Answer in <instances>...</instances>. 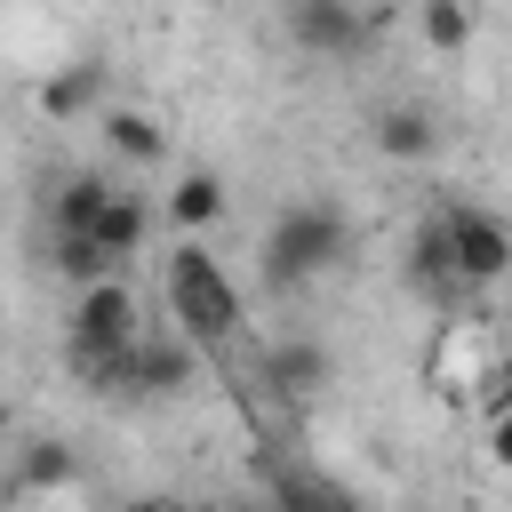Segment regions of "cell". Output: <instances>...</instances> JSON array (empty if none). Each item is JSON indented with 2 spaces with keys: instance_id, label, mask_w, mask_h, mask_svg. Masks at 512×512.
I'll return each instance as SVG.
<instances>
[{
  "instance_id": "cell-1",
  "label": "cell",
  "mask_w": 512,
  "mask_h": 512,
  "mask_svg": "<svg viewBox=\"0 0 512 512\" xmlns=\"http://www.w3.org/2000/svg\"><path fill=\"white\" fill-rule=\"evenodd\" d=\"M160 296H168V320H176L200 352H232V336H240V288H232L224 264L200 248V232H184V240L168 248Z\"/></svg>"
},
{
  "instance_id": "cell-2",
  "label": "cell",
  "mask_w": 512,
  "mask_h": 512,
  "mask_svg": "<svg viewBox=\"0 0 512 512\" xmlns=\"http://www.w3.org/2000/svg\"><path fill=\"white\" fill-rule=\"evenodd\" d=\"M352 256V216L336 200H296L272 216L264 232V280L272 288H312L320 272H336Z\"/></svg>"
},
{
  "instance_id": "cell-3",
  "label": "cell",
  "mask_w": 512,
  "mask_h": 512,
  "mask_svg": "<svg viewBox=\"0 0 512 512\" xmlns=\"http://www.w3.org/2000/svg\"><path fill=\"white\" fill-rule=\"evenodd\" d=\"M504 360V336H496V320L488 312H440V328H432V344H424V384L440 392V400H480V384H488V368Z\"/></svg>"
},
{
  "instance_id": "cell-4",
  "label": "cell",
  "mask_w": 512,
  "mask_h": 512,
  "mask_svg": "<svg viewBox=\"0 0 512 512\" xmlns=\"http://www.w3.org/2000/svg\"><path fill=\"white\" fill-rule=\"evenodd\" d=\"M440 232H448V264H456L464 288H496V280H512V224H504L496 208H480V200H448V208H440Z\"/></svg>"
},
{
  "instance_id": "cell-5",
  "label": "cell",
  "mask_w": 512,
  "mask_h": 512,
  "mask_svg": "<svg viewBox=\"0 0 512 512\" xmlns=\"http://www.w3.org/2000/svg\"><path fill=\"white\" fill-rule=\"evenodd\" d=\"M280 24H288V40H296L304 56H320V64H352V56L368 48V32H376V16H368L360 0H280Z\"/></svg>"
},
{
  "instance_id": "cell-6",
  "label": "cell",
  "mask_w": 512,
  "mask_h": 512,
  "mask_svg": "<svg viewBox=\"0 0 512 512\" xmlns=\"http://www.w3.org/2000/svg\"><path fill=\"white\" fill-rule=\"evenodd\" d=\"M136 336H144V328H136V288H128L120 272L88 280L80 304H72V320H64V352H120V344H136Z\"/></svg>"
},
{
  "instance_id": "cell-7",
  "label": "cell",
  "mask_w": 512,
  "mask_h": 512,
  "mask_svg": "<svg viewBox=\"0 0 512 512\" xmlns=\"http://www.w3.org/2000/svg\"><path fill=\"white\" fill-rule=\"evenodd\" d=\"M256 376H264L280 400H312V392L336 376V352H328L320 336H288V344H272V352L256 360Z\"/></svg>"
},
{
  "instance_id": "cell-8",
  "label": "cell",
  "mask_w": 512,
  "mask_h": 512,
  "mask_svg": "<svg viewBox=\"0 0 512 512\" xmlns=\"http://www.w3.org/2000/svg\"><path fill=\"white\" fill-rule=\"evenodd\" d=\"M200 376V344L176 328V336H136V392L144 400H168Z\"/></svg>"
},
{
  "instance_id": "cell-9",
  "label": "cell",
  "mask_w": 512,
  "mask_h": 512,
  "mask_svg": "<svg viewBox=\"0 0 512 512\" xmlns=\"http://www.w3.org/2000/svg\"><path fill=\"white\" fill-rule=\"evenodd\" d=\"M368 144H376V160H432L440 128H432L424 104H376L368 112Z\"/></svg>"
},
{
  "instance_id": "cell-10",
  "label": "cell",
  "mask_w": 512,
  "mask_h": 512,
  "mask_svg": "<svg viewBox=\"0 0 512 512\" xmlns=\"http://www.w3.org/2000/svg\"><path fill=\"white\" fill-rule=\"evenodd\" d=\"M408 288H416L424 304H440V312L472 296V288L456 280V264H448V232H440V216H432V224H424V232L408 240Z\"/></svg>"
},
{
  "instance_id": "cell-11",
  "label": "cell",
  "mask_w": 512,
  "mask_h": 512,
  "mask_svg": "<svg viewBox=\"0 0 512 512\" xmlns=\"http://www.w3.org/2000/svg\"><path fill=\"white\" fill-rule=\"evenodd\" d=\"M96 104H104V64H96V56L56 64V72L40 80V112H48V120H80V112H96Z\"/></svg>"
},
{
  "instance_id": "cell-12",
  "label": "cell",
  "mask_w": 512,
  "mask_h": 512,
  "mask_svg": "<svg viewBox=\"0 0 512 512\" xmlns=\"http://www.w3.org/2000/svg\"><path fill=\"white\" fill-rule=\"evenodd\" d=\"M88 232H96V240H104V248H112V256L128 264V256L144 248V232H152V200H144V192H128V184H112Z\"/></svg>"
},
{
  "instance_id": "cell-13",
  "label": "cell",
  "mask_w": 512,
  "mask_h": 512,
  "mask_svg": "<svg viewBox=\"0 0 512 512\" xmlns=\"http://www.w3.org/2000/svg\"><path fill=\"white\" fill-rule=\"evenodd\" d=\"M160 216H168L176 232H208V224L224 216V176H208V168L176 176V184H168V200H160Z\"/></svg>"
},
{
  "instance_id": "cell-14",
  "label": "cell",
  "mask_w": 512,
  "mask_h": 512,
  "mask_svg": "<svg viewBox=\"0 0 512 512\" xmlns=\"http://www.w3.org/2000/svg\"><path fill=\"white\" fill-rule=\"evenodd\" d=\"M104 144H112V160H128V168H152V160L168 152V136H160V120H152V112H136V104H120V112H104Z\"/></svg>"
},
{
  "instance_id": "cell-15",
  "label": "cell",
  "mask_w": 512,
  "mask_h": 512,
  "mask_svg": "<svg viewBox=\"0 0 512 512\" xmlns=\"http://www.w3.org/2000/svg\"><path fill=\"white\" fill-rule=\"evenodd\" d=\"M48 264H56L64 280H80V288H88V280H104V272H120V256H112V248H104L96 232H56Z\"/></svg>"
},
{
  "instance_id": "cell-16",
  "label": "cell",
  "mask_w": 512,
  "mask_h": 512,
  "mask_svg": "<svg viewBox=\"0 0 512 512\" xmlns=\"http://www.w3.org/2000/svg\"><path fill=\"white\" fill-rule=\"evenodd\" d=\"M416 24H424V48L456 56V48L472 40V0H424V8H416Z\"/></svg>"
},
{
  "instance_id": "cell-17",
  "label": "cell",
  "mask_w": 512,
  "mask_h": 512,
  "mask_svg": "<svg viewBox=\"0 0 512 512\" xmlns=\"http://www.w3.org/2000/svg\"><path fill=\"white\" fill-rule=\"evenodd\" d=\"M104 192H112V176H72V184L56 192V232H88L96 208H104Z\"/></svg>"
},
{
  "instance_id": "cell-18",
  "label": "cell",
  "mask_w": 512,
  "mask_h": 512,
  "mask_svg": "<svg viewBox=\"0 0 512 512\" xmlns=\"http://www.w3.org/2000/svg\"><path fill=\"white\" fill-rule=\"evenodd\" d=\"M72 480H80V464H72L56 440H40V448L24 456V472H16V488H24V496H40V488H72Z\"/></svg>"
},
{
  "instance_id": "cell-19",
  "label": "cell",
  "mask_w": 512,
  "mask_h": 512,
  "mask_svg": "<svg viewBox=\"0 0 512 512\" xmlns=\"http://www.w3.org/2000/svg\"><path fill=\"white\" fill-rule=\"evenodd\" d=\"M488 464H496V472H512V408H496V416H488Z\"/></svg>"
}]
</instances>
